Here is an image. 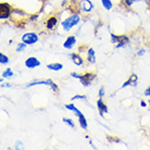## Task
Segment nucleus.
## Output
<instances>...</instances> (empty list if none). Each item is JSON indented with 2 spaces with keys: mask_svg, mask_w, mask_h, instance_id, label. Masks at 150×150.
Here are the masks:
<instances>
[{
  "mask_svg": "<svg viewBox=\"0 0 150 150\" xmlns=\"http://www.w3.org/2000/svg\"><path fill=\"white\" fill-rule=\"evenodd\" d=\"M79 21H81L79 14V13H74V14H72L71 16H69V18H67V19L64 20L61 25H62V28L65 32H69V30H71L74 26H76L79 23Z\"/></svg>",
  "mask_w": 150,
  "mask_h": 150,
  "instance_id": "obj_1",
  "label": "nucleus"
},
{
  "mask_svg": "<svg viewBox=\"0 0 150 150\" xmlns=\"http://www.w3.org/2000/svg\"><path fill=\"white\" fill-rule=\"evenodd\" d=\"M111 41H112V44L115 46L116 48H122V47H125V46L128 45L129 39H128V37L125 36V35L111 34Z\"/></svg>",
  "mask_w": 150,
  "mask_h": 150,
  "instance_id": "obj_2",
  "label": "nucleus"
},
{
  "mask_svg": "<svg viewBox=\"0 0 150 150\" xmlns=\"http://www.w3.org/2000/svg\"><path fill=\"white\" fill-rule=\"evenodd\" d=\"M37 85H47V86H50L51 87V89L53 91H58V85H57L56 83H53L51 79H47V81H33V82L28 83L26 85V87H33V86H37Z\"/></svg>",
  "mask_w": 150,
  "mask_h": 150,
  "instance_id": "obj_3",
  "label": "nucleus"
},
{
  "mask_svg": "<svg viewBox=\"0 0 150 150\" xmlns=\"http://www.w3.org/2000/svg\"><path fill=\"white\" fill-rule=\"evenodd\" d=\"M39 37H38V35L34 32H30V33H25V34L22 36V41L23 42H25L27 46H30V45H35L36 42L38 41Z\"/></svg>",
  "mask_w": 150,
  "mask_h": 150,
  "instance_id": "obj_4",
  "label": "nucleus"
},
{
  "mask_svg": "<svg viewBox=\"0 0 150 150\" xmlns=\"http://www.w3.org/2000/svg\"><path fill=\"white\" fill-rule=\"evenodd\" d=\"M95 77H96V74H95V73H93V72H87L85 74L81 75V77H79V82L82 83L83 86L88 87L90 84L93 83Z\"/></svg>",
  "mask_w": 150,
  "mask_h": 150,
  "instance_id": "obj_5",
  "label": "nucleus"
},
{
  "mask_svg": "<svg viewBox=\"0 0 150 150\" xmlns=\"http://www.w3.org/2000/svg\"><path fill=\"white\" fill-rule=\"evenodd\" d=\"M11 6L6 2H1L0 4V19L6 20L11 15Z\"/></svg>",
  "mask_w": 150,
  "mask_h": 150,
  "instance_id": "obj_6",
  "label": "nucleus"
},
{
  "mask_svg": "<svg viewBox=\"0 0 150 150\" xmlns=\"http://www.w3.org/2000/svg\"><path fill=\"white\" fill-rule=\"evenodd\" d=\"M40 65V61L35 57H30L25 60V67L27 69H35Z\"/></svg>",
  "mask_w": 150,
  "mask_h": 150,
  "instance_id": "obj_7",
  "label": "nucleus"
},
{
  "mask_svg": "<svg viewBox=\"0 0 150 150\" xmlns=\"http://www.w3.org/2000/svg\"><path fill=\"white\" fill-rule=\"evenodd\" d=\"M81 9L84 12H90L94 9V4L90 0H81Z\"/></svg>",
  "mask_w": 150,
  "mask_h": 150,
  "instance_id": "obj_8",
  "label": "nucleus"
},
{
  "mask_svg": "<svg viewBox=\"0 0 150 150\" xmlns=\"http://www.w3.org/2000/svg\"><path fill=\"white\" fill-rule=\"evenodd\" d=\"M137 82H138V77H137V75L136 74H132L131 77L126 81V82L123 83V85H122V88H125V87L127 86H133L135 87L137 85Z\"/></svg>",
  "mask_w": 150,
  "mask_h": 150,
  "instance_id": "obj_9",
  "label": "nucleus"
},
{
  "mask_svg": "<svg viewBox=\"0 0 150 150\" xmlns=\"http://www.w3.org/2000/svg\"><path fill=\"white\" fill-rule=\"evenodd\" d=\"M75 44H76V37L73 36V35H71V36H69V37L64 40L63 47L65 49H72L75 46Z\"/></svg>",
  "mask_w": 150,
  "mask_h": 150,
  "instance_id": "obj_10",
  "label": "nucleus"
},
{
  "mask_svg": "<svg viewBox=\"0 0 150 150\" xmlns=\"http://www.w3.org/2000/svg\"><path fill=\"white\" fill-rule=\"evenodd\" d=\"M97 108L99 110V113H100V115L103 116L105 113H108V107L105 105V102L102 101L101 98H99V100L97 101Z\"/></svg>",
  "mask_w": 150,
  "mask_h": 150,
  "instance_id": "obj_11",
  "label": "nucleus"
},
{
  "mask_svg": "<svg viewBox=\"0 0 150 150\" xmlns=\"http://www.w3.org/2000/svg\"><path fill=\"white\" fill-rule=\"evenodd\" d=\"M57 23H58V18L57 16H50L48 20H47V23H46V27L48 30H53L56 27Z\"/></svg>",
  "mask_w": 150,
  "mask_h": 150,
  "instance_id": "obj_12",
  "label": "nucleus"
},
{
  "mask_svg": "<svg viewBox=\"0 0 150 150\" xmlns=\"http://www.w3.org/2000/svg\"><path fill=\"white\" fill-rule=\"evenodd\" d=\"M71 59H72V62H73L75 65H77V67H81V65H83V63H84L82 57L79 56V53H71Z\"/></svg>",
  "mask_w": 150,
  "mask_h": 150,
  "instance_id": "obj_13",
  "label": "nucleus"
},
{
  "mask_svg": "<svg viewBox=\"0 0 150 150\" xmlns=\"http://www.w3.org/2000/svg\"><path fill=\"white\" fill-rule=\"evenodd\" d=\"M87 61L90 64H94L96 62V54H95V50L93 48H89L87 51Z\"/></svg>",
  "mask_w": 150,
  "mask_h": 150,
  "instance_id": "obj_14",
  "label": "nucleus"
},
{
  "mask_svg": "<svg viewBox=\"0 0 150 150\" xmlns=\"http://www.w3.org/2000/svg\"><path fill=\"white\" fill-rule=\"evenodd\" d=\"M47 69L49 70H51V71H61L62 69H63V64L61 63H56V62H53V63H49L47 64Z\"/></svg>",
  "mask_w": 150,
  "mask_h": 150,
  "instance_id": "obj_15",
  "label": "nucleus"
},
{
  "mask_svg": "<svg viewBox=\"0 0 150 150\" xmlns=\"http://www.w3.org/2000/svg\"><path fill=\"white\" fill-rule=\"evenodd\" d=\"M77 117H79V125H81V127H82L83 129H86V128L88 127V123H87V120H86V117H85V115H84L83 113H81Z\"/></svg>",
  "mask_w": 150,
  "mask_h": 150,
  "instance_id": "obj_16",
  "label": "nucleus"
},
{
  "mask_svg": "<svg viewBox=\"0 0 150 150\" xmlns=\"http://www.w3.org/2000/svg\"><path fill=\"white\" fill-rule=\"evenodd\" d=\"M65 109L70 110V111H72V112H74L76 116H79V114L82 113L79 109H77V108H76V107H75L74 105H73V103H69V105H65Z\"/></svg>",
  "mask_w": 150,
  "mask_h": 150,
  "instance_id": "obj_17",
  "label": "nucleus"
},
{
  "mask_svg": "<svg viewBox=\"0 0 150 150\" xmlns=\"http://www.w3.org/2000/svg\"><path fill=\"white\" fill-rule=\"evenodd\" d=\"M2 77H4V79H12V77H13V71H12L10 68L6 69V70L2 72Z\"/></svg>",
  "mask_w": 150,
  "mask_h": 150,
  "instance_id": "obj_18",
  "label": "nucleus"
},
{
  "mask_svg": "<svg viewBox=\"0 0 150 150\" xmlns=\"http://www.w3.org/2000/svg\"><path fill=\"white\" fill-rule=\"evenodd\" d=\"M101 4L105 10H111L113 7V4L111 0H101Z\"/></svg>",
  "mask_w": 150,
  "mask_h": 150,
  "instance_id": "obj_19",
  "label": "nucleus"
},
{
  "mask_svg": "<svg viewBox=\"0 0 150 150\" xmlns=\"http://www.w3.org/2000/svg\"><path fill=\"white\" fill-rule=\"evenodd\" d=\"M8 62H9V58H8L6 54H4L2 52L0 53V63H1V64H7Z\"/></svg>",
  "mask_w": 150,
  "mask_h": 150,
  "instance_id": "obj_20",
  "label": "nucleus"
},
{
  "mask_svg": "<svg viewBox=\"0 0 150 150\" xmlns=\"http://www.w3.org/2000/svg\"><path fill=\"white\" fill-rule=\"evenodd\" d=\"M62 121H63L64 123H67L70 126V127H72V128H74L75 127V124H74V122L71 120V119H68V117H63L62 119Z\"/></svg>",
  "mask_w": 150,
  "mask_h": 150,
  "instance_id": "obj_21",
  "label": "nucleus"
},
{
  "mask_svg": "<svg viewBox=\"0 0 150 150\" xmlns=\"http://www.w3.org/2000/svg\"><path fill=\"white\" fill-rule=\"evenodd\" d=\"M26 44H25V42H20L19 45L16 46V52H21V51H23V50H24V49H25V47H26Z\"/></svg>",
  "mask_w": 150,
  "mask_h": 150,
  "instance_id": "obj_22",
  "label": "nucleus"
},
{
  "mask_svg": "<svg viewBox=\"0 0 150 150\" xmlns=\"http://www.w3.org/2000/svg\"><path fill=\"white\" fill-rule=\"evenodd\" d=\"M76 99H83V100H85V99H86V97H85L84 95H76V96H74V97L71 98L72 101H73V100H76Z\"/></svg>",
  "mask_w": 150,
  "mask_h": 150,
  "instance_id": "obj_23",
  "label": "nucleus"
},
{
  "mask_svg": "<svg viewBox=\"0 0 150 150\" xmlns=\"http://www.w3.org/2000/svg\"><path fill=\"white\" fill-rule=\"evenodd\" d=\"M125 6H127V7H132V4L135 2V0H123Z\"/></svg>",
  "mask_w": 150,
  "mask_h": 150,
  "instance_id": "obj_24",
  "label": "nucleus"
},
{
  "mask_svg": "<svg viewBox=\"0 0 150 150\" xmlns=\"http://www.w3.org/2000/svg\"><path fill=\"white\" fill-rule=\"evenodd\" d=\"M99 98H102L103 97V96H105V87L102 86L101 88H100V89H99Z\"/></svg>",
  "mask_w": 150,
  "mask_h": 150,
  "instance_id": "obj_25",
  "label": "nucleus"
},
{
  "mask_svg": "<svg viewBox=\"0 0 150 150\" xmlns=\"http://www.w3.org/2000/svg\"><path fill=\"white\" fill-rule=\"evenodd\" d=\"M145 96H146V97H149L150 96V86L145 90Z\"/></svg>",
  "mask_w": 150,
  "mask_h": 150,
  "instance_id": "obj_26",
  "label": "nucleus"
},
{
  "mask_svg": "<svg viewBox=\"0 0 150 150\" xmlns=\"http://www.w3.org/2000/svg\"><path fill=\"white\" fill-rule=\"evenodd\" d=\"M71 76L72 77H75V79H79L81 77V75H79L77 73H73V72L71 73Z\"/></svg>",
  "mask_w": 150,
  "mask_h": 150,
  "instance_id": "obj_27",
  "label": "nucleus"
},
{
  "mask_svg": "<svg viewBox=\"0 0 150 150\" xmlns=\"http://www.w3.org/2000/svg\"><path fill=\"white\" fill-rule=\"evenodd\" d=\"M137 54H138V56H144V54H145V49H140L138 52H137Z\"/></svg>",
  "mask_w": 150,
  "mask_h": 150,
  "instance_id": "obj_28",
  "label": "nucleus"
},
{
  "mask_svg": "<svg viewBox=\"0 0 150 150\" xmlns=\"http://www.w3.org/2000/svg\"><path fill=\"white\" fill-rule=\"evenodd\" d=\"M140 105H142V107H146V103H145L144 101H142V103H140Z\"/></svg>",
  "mask_w": 150,
  "mask_h": 150,
  "instance_id": "obj_29",
  "label": "nucleus"
},
{
  "mask_svg": "<svg viewBox=\"0 0 150 150\" xmlns=\"http://www.w3.org/2000/svg\"><path fill=\"white\" fill-rule=\"evenodd\" d=\"M148 103H149V105H150V100H149V102H148Z\"/></svg>",
  "mask_w": 150,
  "mask_h": 150,
  "instance_id": "obj_30",
  "label": "nucleus"
}]
</instances>
